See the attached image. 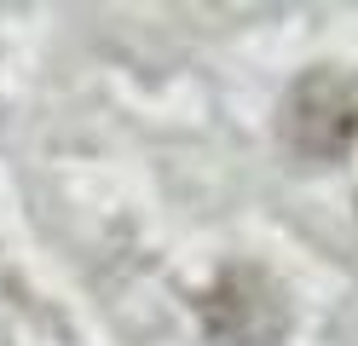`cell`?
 <instances>
[{
	"label": "cell",
	"instance_id": "cell-1",
	"mask_svg": "<svg viewBox=\"0 0 358 346\" xmlns=\"http://www.w3.org/2000/svg\"><path fill=\"white\" fill-rule=\"evenodd\" d=\"M283 127L295 138V150L306 156H341L358 138V92L341 75H306L289 92Z\"/></svg>",
	"mask_w": 358,
	"mask_h": 346
},
{
	"label": "cell",
	"instance_id": "cell-2",
	"mask_svg": "<svg viewBox=\"0 0 358 346\" xmlns=\"http://www.w3.org/2000/svg\"><path fill=\"white\" fill-rule=\"evenodd\" d=\"M249 283H255V271H231V277H220V283L208 289L203 312H220V317L231 312V329H214L208 335L214 346H278L272 329H260V317L266 323H283V306H278V294L266 283H260V294H249Z\"/></svg>",
	"mask_w": 358,
	"mask_h": 346
}]
</instances>
